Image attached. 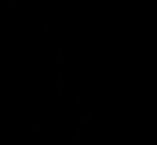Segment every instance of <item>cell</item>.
Returning <instances> with one entry per match:
<instances>
[{
    "instance_id": "obj_1",
    "label": "cell",
    "mask_w": 157,
    "mask_h": 145,
    "mask_svg": "<svg viewBox=\"0 0 157 145\" xmlns=\"http://www.w3.org/2000/svg\"><path fill=\"white\" fill-rule=\"evenodd\" d=\"M9 7H10V9H16V5H15L13 2H9Z\"/></svg>"
},
{
    "instance_id": "obj_2",
    "label": "cell",
    "mask_w": 157,
    "mask_h": 145,
    "mask_svg": "<svg viewBox=\"0 0 157 145\" xmlns=\"http://www.w3.org/2000/svg\"><path fill=\"white\" fill-rule=\"evenodd\" d=\"M48 29H50V26L47 25V26H44V29H42V32H48Z\"/></svg>"
}]
</instances>
